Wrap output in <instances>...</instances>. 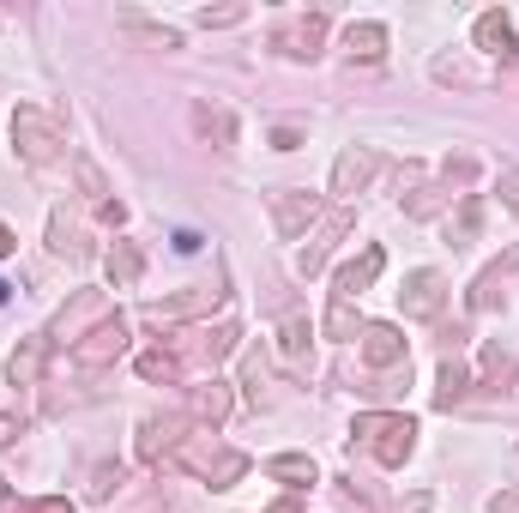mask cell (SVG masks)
Masks as SVG:
<instances>
[{
    "mask_svg": "<svg viewBox=\"0 0 519 513\" xmlns=\"http://www.w3.org/2000/svg\"><path fill=\"white\" fill-rule=\"evenodd\" d=\"M13 139H19L25 163H55V151H61V121L43 115L37 103H19V109H13Z\"/></svg>",
    "mask_w": 519,
    "mask_h": 513,
    "instance_id": "6da1fadb",
    "label": "cell"
},
{
    "mask_svg": "<svg viewBox=\"0 0 519 513\" xmlns=\"http://www.w3.org/2000/svg\"><path fill=\"white\" fill-rule=\"evenodd\" d=\"M411 417H357V441L381 459V465H405L411 453Z\"/></svg>",
    "mask_w": 519,
    "mask_h": 513,
    "instance_id": "7a4b0ae2",
    "label": "cell"
},
{
    "mask_svg": "<svg viewBox=\"0 0 519 513\" xmlns=\"http://www.w3.org/2000/svg\"><path fill=\"white\" fill-rule=\"evenodd\" d=\"M176 459L188 465V471H200L206 483H236L242 471H248V459L242 453H224V447H206V441H176Z\"/></svg>",
    "mask_w": 519,
    "mask_h": 513,
    "instance_id": "3957f363",
    "label": "cell"
},
{
    "mask_svg": "<svg viewBox=\"0 0 519 513\" xmlns=\"http://www.w3.org/2000/svg\"><path fill=\"white\" fill-rule=\"evenodd\" d=\"M121 351H127V320L115 314V320H103V326L85 338V345H73V363H79V369H103V363H115Z\"/></svg>",
    "mask_w": 519,
    "mask_h": 513,
    "instance_id": "277c9868",
    "label": "cell"
},
{
    "mask_svg": "<svg viewBox=\"0 0 519 513\" xmlns=\"http://www.w3.org/2000/svg\"><path fill=\"white\" fill-rule=\"evenodd\" d=\"M399 296H405V314L435 320V314H441V272H411V284H405Z\"/></svg>",
    "mask_w": 519,
    "mask_h": 513,
    "instance_id": "5b68a950",
    "label": "cell"
},
{
    "mask_svg": "<svg viewBox=\"0 0 519 513\" xmlns=\"http://www.w3.org/2000/svg\"><path fill=\"white\" fill-rule=\"evenodd\" d=\"M200 308H218V290H194V296H176V302H151L145 308V326H169V320H188Z\"/></svg>",
    "mask_w": 519,
    "mask_h": 513,
    "instance_id": "8992f818",
    "label": "cell"
},
{
    "mask_svg": "<svg viewBox=\"0 0 519 513\" xmlns=\"http://www.w3.org/2000/svg\"><path fill=\"white\" fill-rule=\"evenodd\" d=\"M369 176H375V151H344L332 169V194H357Z\"/></svg>",
    "mask_w": 519,
    "mask_h": 513,
    "instance_id": "52a82bcc",
    "label": "cell"
},
{
    "mask_svg": "<svg viewBox=\"0 0 519 513\" xmlns=\"http://www.w3.org/2000/svg\"><path fill=\"white\" fill-rule=\"evenodd\" d=\"M363 357H369L375 369H393V363H405V338H399L393 326H369V332H363Z\"/></svg>",
    "mask_w": 519,
    "mask_h": 513,
    "instance_id": "ba28073f",
    "label": "cell"
},
{
    "mask_svg": "<svg viewBox=\"0 0 519 513\" xmlns=\"http://www.w3.org/2000/svg\"><path fill=\"white\" fill-rule=\"evenodd\" d=\"M344 230H351V212H332V218H326V230H320V236H314V242L302 248V272H308V278H314V272L326 266V254H332V242H338Z\"/></svg>",
    "mask_w": 519,
    "mask_h": 513,
    "instance_id": "9c48e42d",
    "label": "cell"
},
{
    "mask_svg": "<svg viewBox=\"0 0 519 513\" xmlns=\"http://www.w3.org/2000/svg\"><path fill=\"white\" fill-rule=\"evenodd\" d=\"M375 278H381V248H369L357 266H344V272H338V302H351V296H357V290H369Z\"/></svg>",
    "mask_w": 519,
    "mask_h": 513,
    "instance_id": "30bf717a",
    "label": "cell"
},
{
    "mask_svg": "<svg viewBox=\"0 0 519 513\" xmlns=\"http://www.w3.org/2000/svg\"><path fill=\"white\" fill-rule=\"evenodd\" d=\"M272 212H278V230H284V236H296V230L320 212V200H314V194H278V200H272Z\"/></svg>",
    "mask_w": 519,
    "mask_h": 513,
    "instance_id": "8fae6325",
    "label": "cell"
},
{
    "mask_svg": "<svg viewBox=\"0 0 519 513\" xmlns=\"http://www.w3.org/2000/svg\"><path fill=\"white\" fill-rule=\"evenodd\" d=\"M344 49H351L357 61H381L387 55V25H351L344 31Z\"/></svg>",
    "mask_w": 519,
    "mask_h": 513,
    "instance_id": "7c38bea8",
    "label": "cell"
},
{
    "mask_svg": "<svg viewBox=\"0 0 519 513\" xmlns=\"http://www.w3.org/2000/svg\"><path fill=\"white\" fill-rule=\"evenodd\" d=\"M477 49H489V55H507V49H513L507 13H483V19H477Z\"/></svg>",
    "mask_w": 519,
    "mask_h": 513,
    "instance_id": "4fadbf2b",
    "label": "cell"
},
{
    "mask_svg": "<svg viewBox=\"0 0 519 513\" xmlns=\"http://www.w3.org/2000/svg\"><path fill=\"white\" fill-rule=\"evenodd\" d=\"M194 127H200L206 139H218V145L236 139V115H230V109H206V103H194Z\"/></svg>",
    "mask_w": 519,
    "mask_h": 513,
    "instance_id": "5bb4252c",
    "label": "cell"
},
{
    "mask_svg": "<svg viewBox=\"0 0 519 513\" xmlns=\"http://www.w3.org/2000/svg\"><path fill=\"white\" fill-rule=\"evenodd\" d=\"M266 471L290 477V483H314V459H302V453H278V459H266Z\"/></svg>",
    "mask_w": 519,
    "mask_h": 513,
    "instance_id": "9a60e30c",
    "label": "cell"
},
{
    "mask_svg": "<svg viewBox=\"0 0 519 513\" xmlns=\"http://www.w3.org/2000/svg\"><path fill=\"white\" fill-rule=\"evenodd\" d=\"M320 37H326V19H302L284 43H290V55H314V43H320Z\"/></svg>",
    "mask_w": 519,
    "mask_h": 513,
    "instance_id": "2e32d148",
    "label": "cell"
},
{
    "mask_svg": "<svg viewBox=\"0 0 519 513\" xmlns=\"http://www.w3.org/2000/svg\"><path fill=\"white\" fill-rule=\"evenodd\" d=\"M109 278H115V284H133V278H139V248L115 242V254H109Z\"/></svg>",
    "mask_w": 519,
    "mask_h": 513,
    "instance_id": "e0dca14e",
    "label": "cell"
},
{
    "mask_svg": "<svg viewBox=\"0 0 519 513\" xmlns=\"http://www.w3.org/2000/svg\"><path fill=\"white\" fill-rule=\"evenodd\" d=\"M163 447H176V423H145V435H139V453H145V459H157Z\"/></svg>",
    "mask_w": 519,
    "mask_h": 513,
    "instance_id": "ac0fdd59",
    "label": "cell"
},
{
    "mask_svg": "<svg viewBox=\"0 0 519 513\" xmlns=\"http://www.w3.org/2000/svg\"><path fill=\"white\" fill-rule=\"evenodd\" d=\"M139 375H145V381H176L182 369H176V357H163V351H145V357H139Z\"/></svg>",
    "mask_w": 519,
    "mask_h": 513,
    "instance_id": "d6986e66",
    "label": "cell"
},
{
    "mask_svg": "<svg viewBox=\"0 0 519 513\" xmlns=\"http://www.w3.org/2000/svg\"><path fill=\"white\" fill-rule=\"evenodd\" d=\"M37 363H43V345H25V351H13L7 375H13V381H37Z\"/></svg>",
    "mask_w": 519,
    "mask_h": 513,
    "instance_id": "ffe728a7",
    "label": "cell"
},
{
    "mask_svg": "<svg viewBox=\"0 0 519 513\" xmlns=\"http://www.w3.org/2000/svg\"><path fill=\"white\" fill-rule=\"evenodd\" d=\"M194 405H200V417H212V423H218V417L230 411V393H224V381H212V387H206Z\"/></svg>",
    "mask_w": 519,
    "mask_h": 513,
    "instance_id": "44dd1931",
    "label": "cell"
},
{
    "mask_svg": "<svg viewBox=\"0 0 519 513\" xmlns=\"http://www.w3.org/2000/svg\"><path fill=\"white\" fill-rule=\"evenodd\" d=\"M230 338H236V326H218L212 338H200V357H212V363H218V357L230 351Z\"/></svg>",
    "mask_w": 519,
    "mask_h": 513,
    "instance_id": "7402d4cb",
    "label": "cell"
},
{
    "mask_svg": "<svg viewBox=\"0 0 519 513\" xmlns=\"http://www.w3.org/2000/svg\"><path fill=\"white\" fill-rule=\"evenodd\" d=\"M459 387H465V369H459V363H447V369H441V405H453V399H459Z\"/></svg>",
    "mask_w": 519,
    "mask_h": 513,
    "instance_id": "603a6c76",
    "label": "cell"
},
{
    "mask_svg": "<svg viewBox=\"0 0 519 513\" xmlns=\"http://www.w3.org/2000/svg\"><path fill=\"white\" fill-rule=\"evenodd\" d=\"M326 332H332V338H344V332H351V302H332V314H326Z\"/></svg>",
    "mask_w": 519,
    "mask_h": 513,
    "instance_id": "cb8c5ba5",
    "label": "cell"
},
{
    "mask_svg": "<svg viewBox=\"0 0 519 513\" xmlns=\"http://www.w3.org/2000/svg\"><path fill=\"white\" fill-rule=\"evenodd\" d=\"M79 182H85L91 200H103V176H97V163H79Z\"/></svg>",
    "mask_w": 519,
    "mask_h": 513,
    "instance_id": "d4e9b609",
    "label": "cell"
},
{
    "mask_svg": "<svg viewBox=\"0 0 519 513\" xmlns=\"http://www.w3.org/2000/svg\"><path fill=\"white\" fill-rule=\"evenodd\" d=\"M242 19V7H218V13H200V25H236Z\"/></svg>",
    "mask_w": 519,
    "mask_h": 513,
    "instance_id": "484cf974",
    "label": "cell"
},
{
    "mask_svg": "<svg viewBox=\"0 0 519 513\" xmlns=\"http://www.w3.org/2000/svg\"><path fill=\"white\" fill-rule=\"evenodd\" d=\"M19 441V417H0V447H13Z\"/></svg>",
    "mask_w": 519,
    "mask_h": 513,
    "instance_id": "4316f807",
    "label": "cell"
},
{
    "mask_svg": "<svg viewBox=\"0 0 519 513\" xmlns=\"http://www.w3.org/2000/svg\"><path fill=\"white\" fill-rule=\"evenodd\" d=\"M489 513H519V495H495V501H489Z\"/></svg>",
    "mask_w": 519,
    "mask_h": 513,
    "instance_id": "83f0119b",
    "label": "cell"
},
{
    "mask_svg": "<svg viewBox=\"0 0 519 513\" xmlns=\"http://www.w3.org/2000/svg\"><path fill=\"white\" fill-rule=\"evenodd\" d=\"M0 254H13V230L7 224H0Z\"/></svg>",
    "mask_w": 519,
    "mask_h": 513,
    "instance_id": "f1b7e54d",
    "label": "cell"
},
{
    "mask_svg": "<svg viewBox=\"0 0 519 513\" xmlns=\"http://www.w3.org/2000/svg\"><path fill=\"white\" fill-rule=\"evenodd\" d=\"M507 188H513V212H519V176H513V169H507Z\"/></svg>",
    "mask_w": 519,
    "mask_h": 513,
    "instance_id": "f546056e",
    "label": "cell"
},
{
    "mask_svg": "<svg viewBox=\"0 0 519 513\" xmlns=\"http://www.w3.org/2000/svg\"><path fill=\"white\" fill-rule=\"evenodd\" d=\"M0 302H7V284H0Z\"/></svg>",
    "mask_w": 519,
    "mask_h": 513,
    "instance_id": "4dcf8cb0",
    "label": "cell"
}]
</instances>
